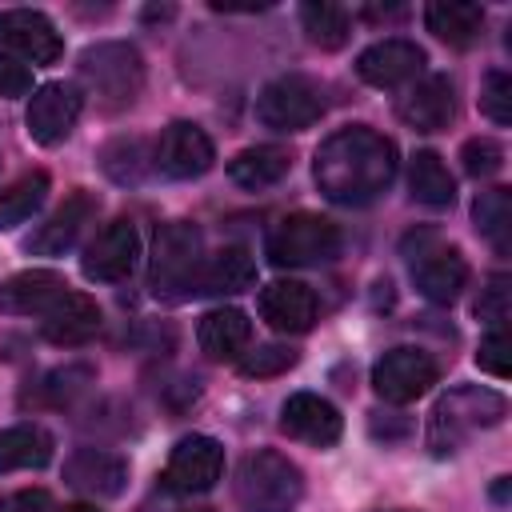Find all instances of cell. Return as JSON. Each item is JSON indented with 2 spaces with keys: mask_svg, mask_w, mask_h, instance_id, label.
<instances>
[{
  "mask_svg": "<svg viewBox=\"0 0 512 512\" xmlns=\"http://www.w3.org/2000/svg\"><path fill=\"white\" fill-rule=\"evenodd\" d=\"M80 108H84V96H80L76 84H64V80L40 84V88L32 92L28 116H24L28 136H32L36 144H44V148L68 140V132H72L76 120H80Z\"/></svg>",
  "mask_w": 512,
  "mask_h": 512,
  "instance_id": "13",
  "label": "cell"
},
{
  "mask_svg": "<svg viewBox=\"0 0 512 512\" xmlns=\"http://www.w3.org/2000/svg\"><path fill=\"white\" fill-rule=\"evenodd\" d=\"M368 428H372V436L384 440V444H388V440H404V436L412 432L408 416H400V412H372Z\"/></svg>",
  "mask_w": 512,
  "mask_h": 512,
  "instance_id": "41",
  "label": "cell"
},
{
  "mask_svg": "<svg viewBox=\"0 0 512 512\" xmlns=\"http://www.w3.org/2000/svg\"><path fill=\"white\" fill-rule=\"evenodd\" d=\"M424 24L448 48H472L484 36V8L472 0H432L424 8Z\"/></svg>",
  "mask_w": 512,
  "mask_h": 512,
  "instance_id": "25",
  "label": "cell"
},
{
  "mask_svg": "<svg viewBox=\"0 0 512 512\" xmlns=\"http://www.w3.org/2000/svg\"><path fill=\"white\" fill-rule=\"evenodd\" d=\"M96 208H100V200H96L92 192L76 188L72 196H64V204H60L44 224H36V232L24 240V248L36 252V256H64V252L80 240V232L92 224Z\"/></svg>",
  "mask_w": 512,
  "mask_h": 512,
  "instance_id": "17",
  "label": "cell"
},
{
  "mask_svg": "<svg viewBox=\"0 0 512 512\" xmlns=\"http://www.w3.org/2000/svg\"><path fill=\"white\" fill-rule=\"evenodd\" d=\"M508 416V400L492 388H476V384H464V388H452L448 396L436 400L432 416H428V448L432 456H456L468 436H476L480 428H492Z\"/></svg>",
  "mask_w": 512,
  "mask_h": 512,
  "instance_id": "3",
  "label": "cell"
},
{
  "mask_svg": "<svg viewBox=\"0 0 512 512\" xmlns=\"http://www.w3.org/2000/svg\"><path fill=\"white\" fill-rule=\"evenodd\" d=\"M300 24H304L308 40H312L316 48H324V52L344 48L348 36H352V16H348V8L328 4V0H308V4H300Z\"/></svg>",
  "mask_w": 512,
  "mask_h": 512,
  "instance_id": "30",
  "label": "cell"
},
{
  "mask_svg": "<svg viewBox=\"0 0 512 512\" xmlns=\"http://www.w3.org/2000/svg\"><path fill=\"white\" fill-rule=\"evenodd\" d=\"M304 472L276 448H256L236 468V500L244 512H296Z\"/></svg>",
  "mask_w": 512,
  "mask_h": 512,
  "instance_id": "4",
  "label": "cell"
},
{
  "mask_svg": "<svg viewBox=\"0 0 512 512\" xmlns=\"http://www.w3.org/2000/svg\"><path fill=\"white\" fill-rule=\"evenodd\" d=\"M460 164H464L468 176L488 180V176H496V172L504 168V144L492 140V136H472V140H464V148H460Z\"/></svg>",
  "mask_w": 512,
  "mask_h": 512,
  "instance_id": "35",
  "label": "cell"
},
{
  "mask_svg": "<svg viewBox=\"0 0 512 512\" xmlns=\"http://www.w3.org/2000/svg\"><path fill=\"white\" fill-rule=\"evenodd\" d=\"M92 380H96V372H92L88 364L56 368V372H48V376L40 380V396H36V400L48 404V408H64V404H72L76 396H84Z\"/></svg>",
  "mask_w": 512,
  "mask_h": 512,
  "instance_id": "33",
  "label": "cell"
},
{
  "mask_svg": "<svg viewBox=\"0 0 512 512\" xmlns=\"http://www.w3.org/2000/svg\"><path fill=\"white\" fill-rule=\"evenodd\" d=\"M396 116L416 132H440L456 120V84L444 72L412 80V88L400 96Z\"/></svg>",
  "mask_w": 512,
  "mask_h": 512,
  "instance_id": "16",
  "label": "cell"
},
{
  "mask_svg": "<svg viewBox=\"0 0 512 512\" xmlns=\"http://www.w3.org/2000/svg\"><path fill=\"white\" fill-rule=\"evenodd\" d=\"M216 164L212 136L192 120H172L152 144V168L168 180H196Z\"/></svg>",
  "mask_w": 512,
  "mask_h": 512,
  "instance_id": "9",
  "label": "cell"
},
{
  "mask_svg": "<svg viewBox=\"0 0 512 512\" xmlns=\"http://www.w3.org/2000/svg\"><path fill=\"white\" fill-rule=\"evenodd\" d=\"M480 112L492 120V124H512V76L492 68L480 84Z\"/></svg>",
  "mask_w": 512,
  "mask_h": 512,
  "instance_id": "36",
  "label": "cell"
},
{
  "mask_svg": "<svg viewBox=\"0 0 512 512\" xmlns=\"http://www.w3.org/2000/svg\"><path fill=\"white\" fill-rule=\"evenodd\" d=\"M220 476H224V444L204 432L184 436L164 464V488L176 496L208 492V488H216Z\"/></svg>",
  "mask_w": 512,
  "mask_h": 512,
  "instance_id": "11",
  "label": "cell"
},
{
  "mask_svg": "<svg viewBox=\"0 0 512 512\" xmlns=\"http://www.w3.org/2000/svg\"><path fill=\"white\" fill-rule=\"evenodd\" d=\"M60 512H96L92 504H68V508H60Z\"/></svg>",
  "mask_w": 512,
  "mask_h": 512,
  "instance_id": "42",
  "label": "cell"
},
{
  "mask_svg": "<svg viewBox=\"0 0 512 512\" xmlns=\"http://www.w3.org/2000/svg\"><path fill=\"white\" fill-rule=\"evenodd\" d=\"M252 284H256V260L248 256V248L228 244V248H220L216 256H208L200 264L192 296H236Z\"/></svg>",
  "mask_w": 512,
  "mask_h": 512,
  "instance_id": "24",
  "label": "cell"
},
{
  "mask_svg": "<svg viewBox=\"0 0 512 512\" xmlns=\"http://www.w3.org/2000/svg\"><path fill=\"white\" fill-rule=\"evenodd\" d=\"M424 64H428V56L416 40L388 36V40L368 44L356 56V76L372 88H400V84H412L424 72Z\"/></svg>",
  "mask_w": 512,
  "mask_h": 512,
  "instance_id": "15",
  "label": "cell"
},
{
  "mask_svg": "<svg viewBox=\"0 0 512 512\" xmlns=\"http://www.w3.org/2000/svg\"><path fill=\"white\" fill-rule=\"evenodd\" d=\"M44 196H48V172H40V168L36 172H24L8 188H0V232L32 220L40 212Z\"/></svg>",
  "mask_w": 512,
  "mask_h": 512,
  "instance_id": "31",
  "label": "cell"
},
{
  "mask_svg": "<svg viewBox=\"0 0 512 512\" xmlns=\"http://www.w3.org/2000/svg\"><path fill=\"white\" fill-rule=\"evenodd\" d=\"M184 512H216V508H184Z\"/></svg>",
  "mask_w": 512,
  "mask_h": 512,
  "instance_id": "43",
  "label": "cell"
},
{
  "mask_svg": "<svg viewBox=\"0 0 512 512\" xmlns=\"http://www.w3.org/2000/svg\"><path fill=\"white\" fill-rule=\"evenodd\" d=\"M280 428L300 440V444H312V448H328L340 440L344 432V420L336 412L332 400L316 396V392H292L280 408Z\"/></svg>",
  "mask_w": 512,
  "mask_h": 512,
  "instance_id": "18",
  "label": "cell"
},
{
  "mask_svg": "<svg viewBox=\"0 0 512 512\" xmlns=\"http://www.w3.org/2000/svg\"><path fill=\"white\" fill-rule=\"evenodd\" d=\"M32 92V68L20 64L16 56H4L0 52V96L4 100H16V96H28Z\"/></svg>",
  "mask_w": 512,
  "mask_h": 512,
  "instance_id": "39",
  "label": "cell"
},
{
  "mask_svg": "<svg viewBox=\"0 0 512 512\" xmlns=\"http://www.w3.org/2000/svg\"><path fill=\"white\" fill-rule=\"evenodd\" d=\"M508 308H512V280L504 276V272H496L484 288H480V296H476V304H472V312L488 324V328H504V320H508Z\"/></svg>",
  "mask_w": 512,
  "mask_h": 512,
  "instance_id": "37",
  "label": "cell"
},
{
  "mask_svg": "<svg viewBox=\"0 0 512 512\" xmlns=\"http://www.w3.org/2000/svg\"><path fill=\"white\" fill-rule=\"evenodd\" d=\"M64 480L96 500H116L128 488V460L108 448H76L64 460Z\"/></svg>",
  "mask_w": 512,
  "mask_h": 512,
  "instance_id": "19",
  "label": "cell"
},
{
  "mask_svg": "<svg viewBox=\"0 0 512 512\" xmlns=\"http://www.w3.org/2000/svg\"><path fill=\"white\" fill-rule=\"evenodd\" d=\"M40 332L48 344L56 348H76V344H88L96 332H100V308L92 296L84 292H64L40 320Z\"/></svg>",
  "mask_w": 512,
  "mask_h": 512,
  "instance_id": "21",
  "label": "cell"
},
{
  "mask_svg": "<svg viewBox=\"0 0 512 512\" xmlns=\"http://www.w3.org/2000/svg\"><path fill=\"white\" fill-rule=\"evenodd\" d=\"M68 292L64 276L52 268H28L0 284V312L8 316H44Z\"/></svg>",
  "mask_w": 512,
  "mask_h": 512,
  "instance_id": "22",
  "label": "cell"
},
{
  "mask_svg": "<svg viewBox=\"0 0 512 512\" xmlns=\"http://www.w3.org/2000/svg\"><path fill=\"white\" fill-rule=\"evenodd\" d=\"M400 248L408 256V264H412V280H416V288H420L424 300L452 304L464 292V284H468V260H464L460 248L440 244L436 228L408 232Z\"/></svg>",
  "mask_w": 512,
  "mask_h": 512,
  "instance_id": "7",
  "label": "cell"
},
{
  "mask_svg": "<svg viewBox=\"0 0 512 512\" xmlns=\"http://www.w3.org/2000/svg\"><path fill=\"white\" fill-rule=\"evenodd\" d=\"M472 220L476 232L504 256L508 252V236H512V192L508 188H488L472 200Z\"/></svg>",
  "mask_w": 512,
  "mask_h": 512,
  "instance_id": "32",
  "label": "cell"
},
{
  "mask_svg": "<svg viewBox=\"0 0 512 512\" xmlns=\"http://www.w3.org/2000/svg\"><path fill=\"white\" fill-rule=\"evenodd\" d=\"M436 380H440V368L420 348H388L372 364V388L388 404H412L424 392H432Z\"/></svg>",
  "mask_w": 512,
  "mask_h": 512,
  "instance_id": "10",
  "label": "cell"
},
{
  "mask_svg": "<svg viewBox=\"0 0 512 512\" xmlns=\"http://www.w3.org/2000/svg\"><path fill=\"white\" fill-rule=\"evenodd\" d=\"M396 512H404V508H396Z\"/></svg>",
  "mask_w": 512,
  "mask_h": 512,
  "instance_id": "44",
  "label": "cell"
},
{
  "mask_svg": "<svg viewBox=\"0 0 512 512\" xmlns=\"http://www.w3.org/2000/svg\"><path fill=\"white\" fill-rule=\"evenodd\" d=\"M136 260H140V232H136V224L112 220V224H104L88 240V248L80 256V268L96 284H120L136 268Z\"/></svg>",
  "mask_w": 512,
  "mask_h": 512,
  "instance_id": "14",
  "label": "cell"
},
{
  "mask_svg": "<svg viewBox=\"0 0 512 512\" xmlns=\"http://www.w3.org/2000/svg\"><path fill=\"white\" fill-rule=\"evenodd\" d=\"M396 168H400V156L384 132L368 124H348L316 148L312 180L324 200L344 208H364L388 192V184L396 180Z\"/></svg>",
  "mask_w": 512,
  "mask_h": 512,
  "instance_id": "1",
  "label": "cell"
},
{
  "mask_svg": "<svg viewBox=\"0 0 512 512\" xmlns=\"http://www.w3.org/2000/svg\"><path fill=\"white\" fill-rule=\"evenodd\" d=\"M340 248H344V236L328 216L292 212L268 232L264 256L276 268H320V264L336 260Z\"/></svg>",
  "mask_w": 512,
  "mask_h": 512,
  "instance_id": "6",
  "label": "cell"
},
{
  "mask_svg": "<svg viewBox=\"0 0 512 512\" xmlns=\"http://www.w3.org/2000/svg\"><path fill=\"white\" fill-rule=\"evenodd\" d=\"M292 172V152L284 144H252L244 152H236L228 160V176L248 188V192H260V188H272L280 184L284 176Z\"/></svg>",
  "mask_w": 512,
  "mask_h": 512,
  "instance_id": "26",
  "label": "cell"
},
{
  "mask_svg": "<svg viewBox=\"0 0 512 512\" xmlns=\"http://www.w3.org/2000/svg\"><path fill=\"white\" fill-rule=\"evenodd\" d=\"M296 360H300V352L288 348V344H256V348H248V352L240 356V372L264 380V376H280V372H288Z\"/></svg>",
  "mask_w": 512,
  "mask_h": 512,
  "instance_id": "34",
  "label": "cell"
},
{
  "mask_svg": "<svg viewBox=\"0 0 512 512\" xmlns=\"http://www.w3.org/2000/svg\"><path fill=\"white\" fill-rule=\"evenodd\" d=\"M328 108L324 84L304 76V72H284L268 80L256 96V120L272 132H300L312 128Z\"/></svg>",
  "mask_w": 512,
  "mask_h": 512,
  "instance_id": "8",
  "label": "cell"
},
{
  "mask_svg": "<svg viewBox=\"0 0 512 512\" xmlns=\"http://www.w3.org/2000/svg\"><path fill=\"white\" fill-rule=\"evenodd\" d=\"M0 512H56V504L44 488H20L0 500Z\"/></svg>",
  "mask_w": 512,
  "mask_h": 512,
  "instance_id": "40",
  "label": "cell"
},
{
  "mask_svg": "<svg viewBox=\"0 0 512 512\" xmlns=\"http://www.w3.org/2000/svg\"><path fill=\"white\" fill-rule=\"evenodd\" d=\"M52 460V436L40 424L0 428V476L20 468H44Z\"/></svg>",
  "mask_w": 512,
  "mask_h": 512,
  "instance_id": "29",
  "label": "cell"
},
{
  "mask_svg": "<svg viewBox=\"0 0 512 512\" xmlns=\"http://www.w3.org/2000/svg\"><path fill=\"white\" fill-rule=\"evenodd\" d=\"M196 344L208 360H240L252 344V320L240 308H212L196 324Z\"/></svg>",
  "mask_w": 512,
  "mask_h": 512,
  "instance_id": "23",
  "label": "cell"
},
{
  "mask_svg": "<svg viewBox=\"0 0 512 512\" xmlns=\"http://www.w3.org/2000/svg\"><path fill=\"white\" fill-rule=\"evenodd\" d=\"M408 192L416 204L424 208H452L456 200V180L448 172V164L432 152V148H420L412 160H408Z\"/></svg>",
  "mask_w": 512,
  "mask_h": 512,
  "instance_id": "27",
  "label": "cell"
},
{
  "mask_svg": "<svg viewBox=\"0 0 512 512\" xmlns=\"http://www.w3.org/2000/svg\"><path fill=\"white\" fill-rule=\"evenodd\" d=\"M476 364H480L484 372H492L496 380L508 376L512 360H508V336H504V328H488V336H484L480 348H476Z\"/></svg>",
  "mask_w": 512,
  "mask_h": 512,
  "instance_id": "38",
  "label": "cell"
},
{
  "mask_svg": "<svg viewBox=\"0 0 512 512\" xmlns=\"http://www.w3.org/2000/svg\"><path fill=\"white\" fill-rule=\"evenodd\" d=\"M0 52L20 64H56L64 56V40L56 24L36 8H4L0 12Z\"/></svg>",
  "mask_w": 512,
  "mask_h": 512,
  "instance_id": "12",
  "label": "cell"
},
{
  "mask_svg": "<svg viewBox=\"0 0 512 512\" xmlns=\"http://www.w3.org/2000/svg\"><path fill=\"white\" fill-rule=\"evenodd\" d=\"M80 88L96 100L100 112H128L144 92V56L128 40H96L76 60Z\"/></svg>",
  "mask_w": 512,
  "mask_h": 512,
  "instance_id": "2",
  "label": "cell"
},
{
  "mask_svg": "<svg viewBox=\"0 0 512 512\" xmlns=\"http://www.w3.org/2000/svg\"><path fill=\"white\" fill-rule=\"evenodd\" d=\"M260 316L268 320V328L276 332H308L320 316V304H316V292L300 280H272L260 288Z\"/></svg>",
  "mask_w": 512,
  "mask_h": 512,
  "instance_id": "20",
  "label": "cell"
},
{
  "mask_svg": "<svg viewBox=\"0 0 512 512\" xmlns=\"http://www.w3.org/2000/svg\"><path fill=\"white\" fill-rule=\"evenodd\" d=\"M204 264V236L196 224L188 220H168L156 232L152 244V268H148V284L160 300H188L196 288Z\"/></svg>",
  "mask_w": 512,
  "mask_h": 512,
  "instance_id": "5",
  "label": "cell"
},
{
  "mask_svg": "<svg viewBox=\"0 0 512 512\" xmlns=\"http://www.w3.org/2000/svg\"><path fill=\"white\" fill-rule=\"evenodd\" d=\"M96 160H100V172L120 188H136L152 172V148L144 136H116L100 148Z\"/></svg>",
  "mask_w": 512,
  "mask_h": 512,
  "instance_id": "28",
  "label": "cell"
}]
</instances>
